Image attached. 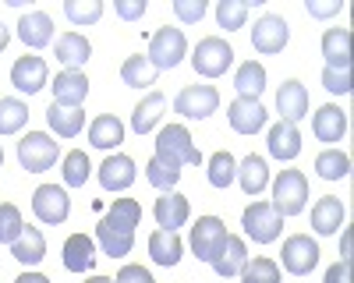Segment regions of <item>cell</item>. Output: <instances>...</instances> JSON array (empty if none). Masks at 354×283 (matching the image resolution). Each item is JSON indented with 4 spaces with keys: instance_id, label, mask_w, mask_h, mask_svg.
<instances>
[{
    "instance_id": "cell-27",
    "label": "cell",
    "mask_w": 354,
    "mask_h": 283,
    "mask_svg": "<svg viewBox=\"0 0 354 283\" xmlns=\"http://www.w3.org/2000/svg\"><path fill=\"white\" fill-rule=\"evenodd\" d=\"M88 142L96 149H117L124 142V124L113 117V113H100V117L88 124Z\"/></svg>"
},
{
    "instance_id": "cell-13",
    "label": "cell",
    "mask_w": 354,
    "mask_h": 283,
    "mask_svg": "<svg viewBox=\"0 0 354 283\" xmlns=\"http://www.w3.org/2000/svg\"><path fill=\"white\" fill-rule=\"evenodd\" d=\"M227 117H230V128L238 131V135H255V131H262L266 128V106L259 103V99H234L230 106H227Z\"/></svg>"
},
{
    "instance_id": "cell-42",
    "label": "cell",
    "mask_w": 354,
    "mask_h": 283,
    "mask_svg": "<svg viewBox=\"0 0 354 283\" xmlns=\"http://www.w3.org/2000/svg\"><path fill=\"white\" fill-rule=\"evenodd\" d=\"M245 18H248V4H245V0H220V4H216V21H220V28H227V32L241 28Z\"/></svg>"
},
{
    "instance_id": "cell-44",
    "label": "cell",
    "mask_w": 354,
    "mask_h": 283,
    "mask_svg": "<svg viewBox=\"0 0 354 283\" xmlns=\"http://www.w3.org/2000/svg\"><path fill=\"white\" fill-rule=\"evenodd\" d=\"M174 14L185 25H195L205 18V0H174Z\"/></svg>"
},
{
    "instance_id": "cell-52",
    "label": "cell",
    "mask_w": 354,
    "mask_h": 283,
    "mask_svg": "<svg viewBox=\"0 0 354 283\" xmlns=\"http://www.w3.org/2000/svg\"><path fill=\"white\" fill-rule=\"evenodd\" d=\"M8 43H11V32H8V25H4V21H0V50H4Z\"/></svg>"
},
{
    "instance_id": "cell-51",
    "label": "cell",
    "mask_w": 354,
    "mask_h": 283,
    "mask_svg": "<svg viewBox=\"0 0 354 283\" xmlns=\"http://www.w3.org/2000/svg\"><path fill=\"white\" fill-rule=\"evenodd\" d=\"M351 241H354L351 231H344V244H340V259H344V262H351Z\"/></svg>"
},
{
    "instance_id": "cell-26",
    "label": "cell",
    "mask_w": 354,
    "mask_h": 283,
    "mask_svg": "<svg viewBox=\"0 0 354 283\" xmlns=\"http://www.w3.org/2000/svg\"><path fill=\"white\" fill-rule=\"evenodd\" d=\"M298 153H301V131L294 124H287V121L273 124L270 128V156H277V159H298Z\"/></svg>"
},
{
    "instance_id": "cell-48",
    "label": "cell",
    "mask_w": 354,
    "mask_h": 283,
    "mask_svg": "<svg viewBox=\"0 0 354 283\" xmlns=\"http://www.w3.org/2000/svg\"><path fill=\"white\" fill-rule=\"evenodd\" d=\"M113 283H156V280H153L149 269H142V266H124Z\"/></svg>"
},
{
    "instance_id": "cell-46",
    "label": "cell",
    "mask_w": 354,
    "mask_h": 283,
    "mask_svg": "<svg viewBox=\"0 0 354 283\" xmlns=\"http://www.w3.org/2000/svg\"><path fill=\"white\" fill-rule=\"evenodd\" d=\"M340 8H344V0H308L312 18H333V14H340Z\"/></svg>"
},
{
    "instance_id": "cell-16",
    "label": "cell",
    "mask_w": 354,
    "mask_h": 283,
    "mask_svg": "<svg viewBox=\"0 0 354 283\" xmlns=\"http://www.w3.org/2000/svg\"><path fill=\"white\" fill-rule=\"evenodd\" d=\"M277 110L287 124H298L305 113H308V89L298 81V78H287L277 92Z\"/></svg>"
},
{
    "instance_id": "cell-50",
    "label": "cell",
    "mask_w": 354,
    "mask_h": 283,
    "mask_svg": "<svg viewBox=\"0 0 354 283\" xmlns=\"http://www.w3.org/2000/svg\"><path fill=\"white\" fill-rule=\"evenodd\" d=\"M15 283H50V280H46L43 273H21V276H18Z\"/></svg>"
},
{
    "instance_id": "cell-9",
    "label": "cell",
    "mask_w": 354,
    "mask_h": 283,
    "mask_svg": "<svg viewBox=\"0 0 354 283\" xmlns=\"http://www.w3.org/2000/svg\"><path fill=\"white\" fill-rule=\"evenodd\" d=\"M227 241V226L220 216H198V223L192 226V251L198 262H213L220 244Z\"/></svg>"
},
{
    "instance_id": "cell-3",
    "label": "cell",
    "mask_w": 354,
    "mask_h": 283,
    "mask_svg": "<svg viewBox=\"0 0 354 283\" xmlns=\"http://www.w3.org/2000/svg\"><path fill=\"white\" fill-rule=\"evenodd\" d=\"M305 198H308V181L301 170H280V177L273 181V209L280 216H298L305 209Z\"/></svg>"
},
{
    "instance_id": "cell-25",
    "label": "cell",
    "mask_w": 354,
    "mask_h": 283,
    "mask_svg": "<svg viewBox=\"0 0 354 283\" xmlns=\"http://www.w3.org/2000/svg\"><path fill=\"white\" fill-rule=\"evenodd\" d=\"M312 226H315V234H337L344 226V202L340 198H333V195L319 198L312 206Z\"/></svg>"
},
{
    "instance_id": "cell-17",
    "label": "cell",
    "mask_w": 354,
    "mask_h": 283,
    "mask_svg": "<svg viewBox=\"0 0 354 283\" xmlns=\"http://www.w3.org/2000/svg\"><path fill=\"white\" fill-rule=\"evenodd\" d=\"M18 39L28 46V50H43L53 43V21L46 11H25L21 21H18Z\"/></svg>"
},
{
    "instance_id": "cell-23",
    "label": "cell",
    "mask_w": 354,
    "mask_h": 283,
    "mask_svg": "<svg viewBox=\"0 0 354 283\" xmlns=\"http://www.w3.org/2000/svg\"><path fill=\"white\" fill-rule=\"evenodd\" d=\"M93 262H96V241L88 234H71L64 241V269L85 273V269H93Z\"/></svg>"
},
{
    "instance_id": "cell-35",
    "label": "cell",
    "mask_w": 354,
    "mask_h": 283,
    "mask_svg": "<svg viewBox=\"0 0 354 283\" xmlns=\"http://www.w3.org/2000/svg\"><path fill=\"white\" fill-rule=\"evenodd\" d=\"M315 174H319L322 181H340V177H347V174H351V156L340 153V149L319 153V159H315Z\"/></svg>"
},
{
    "instance_id": "cell-34",
    "label": "cell",
    "mask_w": 354,
    "mask_h": 283,
    "mask_svg": "<svg viewBox=\"0 0 354 283\" xmlns=\"http://www.w3.org/2000/svg\"><path fill=\"white\" fill-rule=\"evenodd\" d=\"M156 75L160 71L149 64V57H142V53L128 57V61L121 64V78H124V85H131V89H145V85H153Z\"/></svg>"
},
{
    "instance_id": "cell-38",
    "label": "cell",
    "mask_w": 354,
    "mask_h": 283,
    "mask_svg": "<svg viewBox=\"0 0 354 283\" xmlns=\"http://www.w3.org/2000/svg\"><path fill=\"white\" fill-rule=\"evenodd\" d=\"M234 177H238V159H234L230 153H213L209 156V184L213 188H227Z\"/></svg>"
},
{
    "instance_id": "cell-15",
    "label": "cell",
    "mask_w": 354,
    "mask_h": 283,
    "mask_svg": "<svg viewBox=\"0 0 354 283\" xmlns=\"http://www.w3.org/2000/svg\"><path fill=\"white\" fill-rule=\"evenodd\" d=\"M153 216H156V223H160V231H174V234H177V226L188 223L192 206H188L185 195L163 191V198H156V206H153Z\"/></svg>"
},
{
    "instance_id": "cell-2",
    "label": "cell",
    "mask_w": 354,
    "mask_h": 283,
    "mask_svg": "<svg viewBox=\"0 0 354 283\" xmlns=\"http://www.w3.org/2000/svg\"><path fill=\"white\" fill-rule=\"evenodd\" d=\"M156 159L163 166H170V170H181L185 163L198 166L202 163V153L195 149V142H192V135H188L185 124H167L156 135Z\"/></svg>"
},
{
    "instance_id": "cell-5",
    "label": "cell",
    "mask_w": 354,
    "mask_h": 283,
    "mask_svg": "<svg viewBox=\"0 0 354 283\" xmlns=\"http://www.w3.org/2000/svg\"><path fill=\"white\" fill-rule=\"evenodd\" d=\"M57 153L61 146L46 135V131H28L21 142H18V163L28 170V174H43L57 163Z\"/></svg>"
},
{
    "instance_id": "cell-37",
    "label": "cell",
    "mask_w": 354,
    "mask_h": 283,
    "mask_svg": "<svg viewBox=\"0 0 354 283\" xmlns=\"http://www.w3.org/2000/svg\"><path fill=\"white\" fill-rule=\"evenodd\" d=\"M241 283H280V266L273 259H266V255L248 259L241 269Z\"/></svg>"
},
{
    "instance_id": "cell-45",
    "label": "cell",
    "mask_w": 354,
    "mask_h": 283,
    "mask_svg": "<svg viewBox=\"0 0 354 283\" xmlns=\"http://www.w3.org/2000/svg\"><path fill=\"white\" fill-rule=\"evenodd\" d=\"M322 85H326V92H333V96H347L354 89V85H351V71H333V68L322 71Z\"/></svg>"
},
{
    "instance_id": "cell-12",
    "label": "cell",
    "mask_w": 354,
    "mask_h": 283,
    "mask_svg": "<svg viewBox=\"0 0 354 283\" xmlns=\"http://www.w3.org/2000/svg\"><path fill=\"white\" fill-rule=\"evenodd\" d=\"M287 39H290V25L277 14H262L252 28V46L259 53H280L287 46Z\"/></svg>"
},
{
    "instance_id": "cell-32",
    "label": "cell",
    "mask_w": 354,
    "mask_h": 283,
    "mask_svg": "<svg viewBox=\"0 0 354 283\" xmlns=\"http://www.w3.org/2000/svg\"><path fill=\"white\" fill-rule=\"evenodd\" d=\"M238 181H241V188H245V195H259L266 184H270V166H266V159L262 156H245L241 163H238Z\"/></svg>"
},
{
    "instance_id": "cell-8",
    "label": "cell",
    "mask_w": 354,
    "mask_h": 283,
    "mask_svg": "<svg viewBox=\"0 0 354 283\" xmlns=\"http://www.w3.org/2000/svg\"><path fill=\"white\" fill-rule=\"evenodd\" d=\"M216 106H220V92L213 89V85H185L174 99V110L188 121L209 117V113H216Z\"/></svg>"
},
{
    "instance_id": "cell-14",
    "label": "cell",
    "mask_w": 354,
    "mask_h": 283,
    "mask_svg": "<svg viewBox=\"0 0 354 283\" xmlns=\"http://www.w3.org/2000/svg\"><path fill=\"white\" fill-rule=\"evenodd\" d=\"M11 85L18 92H28V96H36L43 85H46V61L43 57H18L15 68H11Z\"/></svg>"
},
{
    "instance_id": "cell-33",
    "label": "cell",
    "mask_w": 354,
    "mask_h": 283,
    "mask_svg": "<svg viewBox=\"0 0 354 283\" xmlns=\"http://www.w3.org/2000/svg\"><path fill=\"white\" fill-rule=\"evenodd\" d=\"M234 89H238L241 99H259L266 89V68L259 61H245L238 75H234Z\"/></svg>"
},
{
    "instance_id": "cell-47",
    "label": "cell",
    "mask_w": 354,
    "mask_h": 283,
    "mask_svg": "<svg viewBox=\"0 0 354 283\" xmlns=\"http://www.w3.org/2000/svg\"><path fill=\"white\" fill-rule=\"evenodd\" d=\"M113 11H117V18L135 21V18H142V14H145V0H117Z\"/></svg>"
},
{
    "instance_id": "cell-28",
    "label": "cell",
    "mask_w": 354,
    "mask_h": 283,
    "mask_svg": "<svg viewBox=\"0 0 354 283\" xmlns=\"http://www.w3.org/2000/svg\"><path fill=\"white\" fill-rule=\"evenodd\" d=\"M11 255H15L21 266H39L43 255H46V237H43V231H36V226H25L21 237L11 244Z\"/></svg>"
},
{
    "instance_id": "cell-24",
    "label": "cell",
    "mask_w": 354,
    "mask_h": 283,
    "mask_svg": "<svg viewBox=\"0 0 354 283\" xmlns=\"http://www.w3.org/2000/svg\"><path fill=\"white\" fill-rule=\"evenodd\" d=\"M88 57H93V46H88L82 32H64L57 39V61L64 64V71H78Z\"/></svg>"
},
{
    "instance_id": "cell-49",
    "label": "cell",
    "mask_w": 354,
    "mask_h": 283,
    "mask_svg": "<svg viewBox=\"0 0 354 283\" xmlns=\"http://www.w3.org/2000/svg\"><path fill=\"white\" fill-rule=\"evenodd\" d=\"M351 280V262H333L330 269H326V283H347Z\"/></svg>"
},
{
    "instance_id": "cell-7",
    "label": "cell",
    "mask_w": 354,
    "mask_h": 283,
    "mask_svg": "<svg viewBox=\"0 0 354 283\" xmlns=\"http://www.w3.org/2000/svg\"><path fill=\"white\" fill-rule=\"evenodd\" d=\"M241 226H245V234H248L255 244H270V241H277L280 231H283V216H280L270 202H255V206L245 209Z\"/></svg>"
},
{
    "instance_id": "cell-40",
    "label": "cell",
    "mask_w": 354,
    "mask_h": 283,
    "mask_svg": "<svg viewBox=\"0 0 354 283\" xmlns=\"http://www.w3.org/2000/svg\"><path fill=\"white\" fill-rule=\"evenodd\" d=\"M64 14L75 25H96L103 18V4L100 0H64Z\"/></svg>"
},
{
    "instance_id": "cell-1",
    "label": "cell",
    "mask_w": 354,
    "mask_h": 283,
    "mask_svg": "<svg viewBox=\"0 0 354 283\" xmlns=\"http://www.w3.org/2000/svg\"><path fill=\"white\" fill-rule=\"evenodd\" d=\"M142 223V206L135 198H117L110 206V213L100 219L96 226V241L110 259H124L135 248V226Z\"/></svg>"
},
{
    "instance_id": "cell-11",
    "label": "cell",
    "mask_w": 354,
    "mask_h": 283,
    "mask_svg": "<svg viewBox=\"0 0 354 283\" xmlns=\"http://www.w3.org/2000/svg\"><path fill=\"white\" fill-rule=\"evenodd\" d=\"M32 213H36L39 223H64L68 213H71V198L57 184H39L36 195H32Z\"/></svg>"
},
{
    "instance_id": "cell-54",
    "label": "cell",
    "mask_w": 354,
    "mask_h": 283,
    "mask_svg": "<svg viewBox=\"0 0 354 283\" xmlns=\"http://www.w3.org/2000/svg\"><path fill=\"white\" fill-rule=\"evenodd\" d=\"M0 166H4V149H0Z\"/></svg>"
},
{
    "instance_id": "cell-18",
    "label": "cell",
    "mask_w": 354,
    "mask_h": 283,
    "mask_svg": "<svg viewBox=\"0 0 354 283\" xmlns=\"http://www.w3.org/2000/svg\"><path fill=\"white\" fill-rule=\"evenodd\" d=\"M50 89H53V103H57V106L78 110V106L85 103V96H88V78H85L82 71H61Z\"/></svg>"
},
{
    "instance_id": "cell-41",
    "label": "cell",
    "mask_w": 354,
    "mask_h": 283,
    "mask_svg": "<svg viewBox=\"0 0 354 283\" xmlns=\"http://www.w3.org/2000/svg\"><path fill=\"white\" fill-rule=\"evenodd\" d=\"M25 231V223H21V213L18 206L11 202H0V244H15Z\"/></svg>"
},
{
    "instance_id": "cell-19",
    "label": "cell",
    "mask_w": 354,
    "mask_h": 283,
    "mask_svg": "<svg viewBox=\"0 0 354 283\" xmlns=\"http://www.w3.org/2000/svg\"><path fill=\"white\" fill-rule=\"evenodd\" d=\"M100 184H103L106 191H124V188H131V184H135V159L124 156V153L106 156L103 166H100Z\"/></svg>"
},
{
    "instance_id": "cell-22",
    "label": "cell",
    "mask_w": 354,
    "mask_h": 283,
    "mask_svg": "<svg viewBox=\"0 0 354 283\" xmlns=\"http://www.w3.org/2000/svg\"><path fill=\"white\" fill-rule=\"evenodd\" d=\"M312 131H315L319 142H340L347 135V113L340 106H333V103L319 106L315 117H312Z\"/></svg>"
},
{
    "instance_id": "cell-4",
    "label": "cell",
    "mask_w": 354,
    "mask_h": 283,
    "mask_svg": "<svg viewBox=\"0 0 354 283\" xmlns=\"http://www.w3.org/2000/svg\"><path fill=\"white\" fill-rule=\"evenodd\" d=\"M230 64H234V50H230L227 39H220V36H205V39H198V46H195V53H192V68H195V75L220 78V75H227Z\"/></svg>"
},
{
    "instance_id": "cell-29",
    "label": "cell",
    "mask_w": 354,
    "mask_h": 283,
    "mask_svg": "<svg viewBox=\"0 0 354 283\" xmlns=\"http://www.w3.org/2000/svg\"><path fill=\"white\" fill-rule=\"evenodd\" d=\"M163 110H167V96H163V92H149V96H145V99L135 106V113H131V128H135L138 135H149V131L160 124Z\"/></svg>"
},
{
    "instance_id": "cell-53",
    "label": "cell",
    "mask_w": 354,
    "mask_h": 283,
    "mask_svg": "<svg viewBox=\"0 0 354 283\" xmlns=\"http://www.w3.org/2000/svg\"><path fill=\"white\" fill-rule=\"evenodd\" d=\"M85 283H113L110 276H93V280H85Z\"/></svg>"
},
{
    "instance_id": "cell-6",
    "label": "cell",
    "mask_w": 354,
    "mask_h": 283,
    "mask_svg": "<svg viewBox=\"0 0 354 283\" xmlns=\"http://www.w3.org/2000/svg\"><path fill=\"white\" fill-rule=\"evenodd\" d=\"M185 53H188L185 32H181V28L163 25L160 32L153 36V43H149V64L156 71H170V68H177V64L185 61Z\"/></svg>"
},
{
    "instance_id": "cell-39",
    "label": "cell",
    "mask_w": 354,
    "mask_h": 283,
    "mask_svg": "<svg viewBox=\"0 0 354 283\" xmlns=\"http://www.w3.org/2000/svg\"><path fill=\"white\" fill-rule=\"evenodd\" d=\"M88 174H93V163H88V156L82 149H75V153L64 156V184L68 188H85Z\"/></svg>"
},
{
    "instance_id": "cell-21",
    "label": "cell",
    "mask_w": 354,
    "mask_h": 283,
    "mask_svg": "<svg viewBox=\"0 0 354 283\" xmlns=\"http://www.w3.org/2000/svg\"><path fill=\"white\" fill-rule=\"evenodd\" d=\"M245 262H248V248H245V241H241V237H234V234H227V241L220 244L216 259H213L209 266H213L223 280H230V276H241Z\"/></svg>"
},
{
    "instance_id": "cell-30",
    "label": "cell",
    "mask_w": 354,
    "mask_h": 283,
    "mask_svg": "<svg viewBox=\"0 0 354 283\" xmlns=\"http://www.w3.org/2000/svg\"><path fill=\"white\" fill-rule=\"evenodd\" d=\"M149 255H153V262L156 266H177L181 262V255H185V244H181V237H177L174 231H156L153 237H149Z\"/></svg>"
},
{
    "instance_id": "cell-31",
    "label": "cell",
    "mask_w": 354,
    "mask_h": 283,
    "mask_svg": "<svg viewBox=\"0 0 354 283\" xmlns=\"http://www.w3.org/2000/svg\"><path fill=\"white\" fill-rule=\"evenodd\" d=\"M46 124H50L53 135L75 138V135L82 131V124H85V113H82V106H78V110H68V106L50 103V110H46Z\"/></svg>"
},
{
    "instance_id": "cell-10",
    "label": "cell",
    "mask_w": 354,
    "mask_h": 283,
    "mask_svg": "<svg viewBox=\"0 0 354 283\" xmlns=\"http://www.w3.org/2000/svg\"><path fill=\"white\" fill-rule=\"evenodd\" d=\"M283 269L290 276H308L315 266H319V244L308 237V234H294L283 241Z\"/></svg>"
},
{
    "instance_id": "cell-20",
    "label": "cell",
    "mask_w": 354,
    "mask_h": 283,
    "mask_svg": "<svg viewBox=\"0 0 354 283\" xmlns=\"http://www.w3.org/2000/svg\"><path fill=\"white\" fill-rule=\"evenodd\" d=\"M322 57H326V68L351 71V28H326L322 32Z\"/></svg>"
},
{
    "instance_id": "cell-43",
    "label": "cell",
    "mask_w": 354,
    "mask_h": 283,
    "mask_svg": "<svg viewBox=\"0 0 354 283\" xmlns=\"http://www.w3.org/2000/svg\"><path fill=\"white\" fill-rule=\"evenodd\" d=\"M145 181H149L153 188H160V191H174V184L181 181V170H170L153 156L149 163H145Z\"/></svg>"
},
{
    "instance_id": "cell-36",
    "label": "cell",
    "mask_w": 354,
    "mask_h": 283,
    "mask_svg": "<svg viewBox=\"0 0 354 283\" xmlns=\"http://www.w3.org/2000/svg\"><path fill=\"white\" fill-rule=\"evenodd\" d=\"M25 121H28V106H25L21 99H11V96L0 99V135H15V131H21Z\"/></svg>"
}]
</instances>
